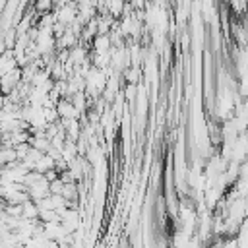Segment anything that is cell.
<instances>
[{"mask_svg":"<svg viewBox=\"0 0 248 248\" xmlns=\"http://www.w3.org/2000/svg\"><path fill=\"white\" fill-rule=\"evenodd\" d=\"M54 108H56L58 118H79L81 116V112L72 105L70 99H58L54 103Z\"/></svg>","mask_w":248,"mask_h":248,"instance_id":"1","label":"cell"},{"mask_svg":"<svg viewBox=\"0 0 248 248\" xmlns=\"http://www.w3.org/2000/svg\"><path fill=\"white\" fill-rule=\"evenodd\" d=\"M89 45H93V52H108L112 48L108 35H95Z\"/></svg>","mask_w":248,"mask_h":248,"instance_id":"2","label":"cell"},{"mask_svg":"<svg viewBox=\"0 0 248 248\" xmlns=\"http://www.w3.org/2000/svg\"><path fill=\"white\" fill-rule=\"evenodd\" d=\"M48 169H54V159H52L48 153H43V155L35 161L33 170H37V172H46Z\"/></svg>","mask_w":248,"mask_h":248,"instance_id":"3","label":"cell"},{"mask_svg":"<svg viewBox=\"0 0 248 248\" xmlns=\"http://www.w3.org/2000/svg\"><path fill=\"white\" fill-rule=\"evenodd\" d=\"M21 217L23 219H37L39 217V207L33 200H25L21 203Z\"/></svg>","mask_w":248,"mask_h":248,"instance_id":"4","label":"cell"},{"mask_svg":"<svg viewBox=\"0 0 248 248\" xmlns=\"http://www.w3.org/2000/svg\"><path fill=\"white\" fill-rule=\"evenodd\" d=\"M33 12L35 14H50L54 12V2L52 0H33Z\"/></svg>","mask_w":248,"mask_h":248,"instance_id":"5","label":"cell"},{"mask_svg":"<svg viewBox=\"0 0 248 248\" xmlns=\"http://www.w3.org/2000/svg\"><path fill=\"white\" fill-rule=\"evenodd\" d=\"M62 188H64V182H62L60 178L48 182V192H50V194H62Z\"/></svg>","mask_w":248,"mask_h":248,"instance_id":"6","label":"cell"}]
</instances>
